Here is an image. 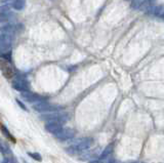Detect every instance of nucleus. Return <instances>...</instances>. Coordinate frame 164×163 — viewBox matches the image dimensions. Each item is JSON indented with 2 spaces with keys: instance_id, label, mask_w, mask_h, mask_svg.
<instances>
[{
  "instance_id": "f257e3e1",
  "label": "nucleus",
  "mask_w": 164,
  "mask_h": 163,
  "mask_svg": "<svg viewBox=\"0 0 164 163\" xmlns=\"http://www.w3.org/2000/svg\"><path fill=\"white\" fill-rule=\"evenodd\" d=\"M92 139H89V137H84V139L79 140L78 141H76L74 145L70 146L67 148V152L71 154H75V153H79V152H83L86 151L87 149H89L92 145Z\"/></svg>"
},
{
  "instance_id": "f03ea898",
  "label": "nucleus",
  "mask_w": 164,
  "mask_h": 163,
  "mask_svg": "<svg viewBox=\"0 0 164 163\" xmlns=\"http://www.w3.org/2000/svg\"><path fill=\"white\" fill-rule=\"evenodd\" d=\"M12 36L9 34L2 33L1 32V40H0V44H1V52L2 55H4L5 52L7 54L10 50L12 47Z\"/></svg>"
},
{
  "instance_id": "7ed1b4c3",
  "label": "nucleus",
  "mask_w": 164,
  "mask_h": 163,
  "mask_svg": "<svg viewBox=\"0 0 164 163\" xmlns=\"http://www.w3.org/2000/svg\"><path fill=\"white\" fill-rule=\"evenodd\" d=\"M34 109L36 110L37 112H49V111H55V110H59L57 106L48 104L46 102H39L37 104L34 105Z\"/></svg>"
},
{
  "instance_id": "20e7f679",
  "label": "nucleus",
  "mask_w": 164,
  "mask_h": 163,
  "mask_svg": "<svg viewBox=\"0 0 164 163\" xmlns=\"http://www.w3.org/2000/svg\"><path fill=\"white\" fill-rule=\"evenodd\" d=\"M1 71H2V74L6 78H12V77H13V75H15L13 68L7 62V60L1 59Z\"/></svg>"
},
{
  "instance_id": "39448f33",
  "label": "nucleus",
  "mask_w": 164,
  "mask_h": 163,
  "mask_svg": "<svg viewBox=\"0 0 164 163\" xmlns=\"http://www.w3.org/2000/svg\"><path fill=\"white\" fill-rule=\"evenodd\" d=\"M45 129H46L48 132L57 136L58 133H60L62 132L63 127H62L61 122H59V121H48L46 122V124H45Z\"/></svg>"
},
{
  "instance_id": "423d86ee",
  "label": "nucleus",
  "mask_w": 164,
  "mask_h": 163,
  "mask_svg": "<svg viewBox=\"0 0 164 163\" xmlns=\"http://www.w3.org/2000/svg\"><path fill=\"white\" fill-rule=\"evenodd\" d=\"M12 87L15 88L16 90L21 91V93H25V91L29 90V85H28V83L24 79H22V78H16V80H13Z\"/></svg>"
},
{
  "instance_id": "0eeeda50",
  "label": "nucleus",
  "mask_w": 164,
  "mask_h": 163,
  "mask_svg": "<svg viewBox=\"0 0 164 163\" xmlns=\"http://www.w3.org/2000/svg\"><path fill=\"white\" fill-rule=\"evenodd\" d=\"M74 137V130L71 128H63L60 133L57 134V137L60 141H68Z\"/></svg>"
},
{
  "instance_id": "6e6552de",
  "label": "nucleus",
  "mask_w": 164,
  "mask_h": 163,
  "mask_svg": "<svg viewBox=\"0 0 164 163\" xmlns=\"http://www.w3.org/2000/svg\"><path fill=\"white\" fill-rule=\"evenodd\" d=\"M24 100L29 102V103H34V102H40L41 97L39 94L34 93H30V91H25V93H22L21 94Z\"/></svg>"
},
{
  "instance_id": "1a4fd4ad",
  "label": "nucleus",
  "mask_w": 164,
  "mask_h": 163,
  "mask_svg": "<svg viewBox=\"0 0 164 163\" xmlns=\"http://www.w3.org/2000/svg\"><path fill=\"white\" fill-rule=\"evenodd\" d=\"M157 0H144V3H143L141 9L144 10L146 13H150L151 10L155 7Z\"/></svg>"
},
{
  "instance_id": "9d476101",
  "label": "nucleus",
  "mask_w": 164,
  "mask_h": 163,
  "mask_svg": "<svg viewBox=\"0 0 164 163\" xmlns=\"http://www.w3.org/2000/svg\"><path fill=\"white\" fill-rule=\"evenodd\" d=\"M8 5L16 10H22L26 5V0H8Z\"/></svg>"
},
{
  "instance_id": "9b49d317",
  "label": "nucleus",
  "mask_w": 164,
  "mask_h": 163,
  "mask_svg": "<svg viewBox=\"0 0 164 163\" xmlns=\"http://www.w3.org/2000/svg\"><path fill=\"white\" fill-rule=\"evenodd\" d=\"M113 144H110L109 146H107L106 147V149L102 152V154L100 155V160H103V159H105V158H107L108 156H109L111 153L113 152Z\"/></svg>"
},
{
  "instance_id": "f8f14e48",
  "label": "nucleus",
  "mask_w": 164,
  "mask_h": 163,
  "mask_svg": "<svg viewBox=\"0 0 164 163\" xmlns=\"http://www.w3.org/2000/svg\"><path fill=\"white\" fill-rule=\"evenodd\" d=\"M163 12H164L163 5H156L155 7L151 10V12L150 13L153 15V16H156V17H162Z\"/></svg>"
},
{
  "instance_id": "ddd939ff",
  "label": "nucleus",
  "mask_w": 164,
  "mask_h": 163,
  "mask_svg": "<svg viewBox=\"0 0 164 163\" xmlns=\"http://www.w3.org/2000/svg\"><path fill=\"white\" fill-rule=\"evenodd\" d=\"M144 0H132L131 1V8L132 9H141Z\"/></svg>"
},
{
  "instance_id": "4468645a",
  "label": "nucleus",
  "mask_w": 164,
  "mask_h": 163,
  "mask_svg": "<svg viewBox=\"0 0 164 163\" xmlns=\"http://www.w3.org/2000/svg\"><path fill=\"white\" fill-rule=\"evenodd\" d=\"M28 155H29L30 157H32L33 159H35V160H37V161H41V160H42V158H41L40 154H38V153H31V152H29V153H28Z\"/></svg>"
},
{
  "instance_id": "2eb2a0df",
  "label": "nucleus",
  "mask_w": 164,
  "mask_h": 163,
  "mask_svg": "<svg viewBox=\"0 0 164 163\" xmlns=\"http://www.w3.org/2000/svg\"><path fill=\"white\" fill-rule=\"evenodd\" d=\"M1 129H2V132H3V133H4L6 137H9V139H10V140H12V141H13V143H15V141H16V140H15V139H13V137H12V136H10V134H9V132H8V130H7V129H6V128H5V127H4V126H3V125H1Z\"/></svg>"
},
{
  "instance_id": "dca6fc26",
  "label": "nucleus",
  "mask_w": 164,
  "mask_h": 163,
  "mask_svg": "<svg viewBox=\"0 0 164 163\" xmlns=\"http://www.w3.org/2000/svg\"><path fill=\"white\" fill-rule=\"evenodd\" d=\"M17 104H19V105L21 106V107H22V109H24V110H26V111H27V108L25 107V105H23V104H22V103H21L20 101H17Z\"/></svg>"
},
{
  "instance_id": "f3484780",
  "label": "nucleus",
  "mask_w": 164,
  "mask_h": 163,
  "mask_svg": "<svg viewBox=\"0 0 164 163\" xmlns=\"http://www.w3.org/2000/svg\"><path fill=\"white\" fill-rule=\"evenodd\" d=\"M108 163H116V161H115V160H110Z\"/></svg>"
},
{
  "instance_id": "a211bd4d",
  "label": "nucleus",
  "mask_w": 164,
  "mask_h": 163,
  "mask_svg": "<svg viewBox=\"0 0 164 163\" xmlns=\"http://www.w3.org/2000/svg\"><path fill=\"white\" fill-rule=\"evenodd\" d=\"M162 17V19H164V12H163V15H162V17Z\"/></svg>"
},
{
  "instance_id": "6ab92c4d",
  "label": "nucleus",
  "mask_w": 164,
  "mask_h": 163,
  "mask_svg": "<svg viewBox=\"0 0 164 163\" xmlns=\"http://www.w3.org/2000/svg\"><path fill=\"white\" fill-rule=\"evenodd\" d=\"M24 163H27V162H24Z\"/></svg>"
},
{
  "instance_id": "aec40b11",
  "label": "nucleus",
  "mask_w": 164,
  "mask_h": 163,
  "mask_svg": "<svg viewBox=\"0 0 164 163\" xmlns=\"http://www.w3.org/2000/svg\"><path fill=\"white\" fill-rule=\"evenodd\" d=\"M131 1H132V0H131Z\"/></svg>"
}]
</instances>
